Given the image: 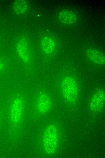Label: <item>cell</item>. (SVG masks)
Segmentation results:
<instances>
[{
    "label": "cell",
    "instance_id": "6",
    "mask_svg": "<svg viewBox=\"0 0 105 158\" xmlns=\"http://www.w3.org/2000/svg\"><path fill=\"white\" fill-rule=\"evenodd\" d=\"M17 53L21 59L27 62L29 59L28 50L27 42L24 39H21L16 45Z\"/></svg>",
    "mask_w": 105,
    "mask_h": 158
},
{
    "label": "cell",
    "instance_id": "7",
    "mask_svg": "<svg viewBox=\"0 0 105 158\" xmlns=\"http://www.w3.org/2000/svg\"><path fill=\"white\" fill-rule=\"evenodd\" d=\"M87 54L89 58L93 62L98 64L105 63V57L101 53L92 49L87 50Z\"/></svg>",
    "mask_w": 105,
    "mask_h": 158
},
{
    "label": "cell",
    "instance_id": "4",
    "mask_svg": "<svg viewBox=\"0 0 105 158\" xmlns=\"http://www.w3.org/2000/svg\"><path fill=\"white\" fill-rule=\"evenodd\" d=\"M105 102V92L102 89L97 91L93 96L90 103L89 107L94 112L100 111Z\"/></svg>",
    "mask_w": 105,
    "mask_h": 158
},
{
    "label": "cell",
    "instance_id": "5",
    "mask_svg": "<svg viewBox=\"0 0 105 158\" xmlns=\"http://www.w3.org/2000/svg\"><path fill=\"white\" fill-rule=\"evenodd\" d=\"M51 102L49 97L46 94L42 93L38 96L36 106L37 111L41 113L48 112L51 106Z\"/></svg>",
    "mask_w": 105,
    "mask_h": 158
},
{
    "label": "cell",
    "instance_id": "9",
    "mask_svg": "<svg viewBox=\"0 0 105 158\" xmlns=\"http://www.w3.org/2000/svg\"><path fill=\"white\" fill-rule=\"evenodd\" d=\"M41 45L44 52L46 54H50L54 50L56 45L54 41L52 39L46 36L43 39Z\"/></svg>",
    "mask_w": 105,
    "mask_h": 158
},
{
    "label": "cell",
    "instance_id": "10",
    "mask_svg": "<svg viewBox=\"0 0 105 158\" xmlns=\"http://www.w3.org/2000/svg\"><path fill=\"white\" fill-rule=\"evenodd\" d=\"M13 8L16 14H22L25 12L27 9V3L25 0H16L14 3Z\"/></svg>",
    "mask_w": 105,
    "mask_h": 158
},
{
    "label": "cell",
    "instance_id": "1",
    "mask_svg": "<svg viewBox=\"0 0 105 158\" xmlns=\"http://www.w3.org/2000/svg\"><path fill=\"white\" fill-rule=\"evenodd\" d=\"M44 150L47 154H51L55 152L57 146L58 135L57 129L53 125L48 126L43 136Z\"/></svg>",
    "mask_w": 105,
    "mask_h": 158
},
{
    "label": "cell",
    "instance_id": "8",
    "mask_svg": "<svg viewBox=\"0 0 105 158\" xmlns=\"http://www.w3.org/2000/svg\"><path fill=\"white\" fill-rule=\"evenodd\" d=\"M59 17L60 21L67 24L74 23L76 20V15L72 12L67 10H63L61 12Z\"/></svg>",
    "mask_w": 105,
    "mask_h": 158
},
{
    "label": "cell",
    "instance_id": "11",
    "mask_svg": "<svg viewBox=\"0 0 105 158\" xmlns=\"http://www.w3.org/2000/svg\"><path fill=\"white\" fill-rule=\"evenodd\" d=\"M4 67V64L0 62V70H2L3 69Z\"/></svg>",
    "mask_w": 105,
    "mask_h": 158
},
{
    "label": "cell",
    "instance_id": "2",
    "mask_svg": "<svg viewBox=\"0 0 105 158\" xmlns=\"http://www.w3.org/2000/svg\"><path fill=\"white\" fill-rule=\"evenodd\" d=\"M62 89L63 97L67 101L72 103L76 101L78 95V88L73 78L70 77L64 78L62 83Z\"/></svg>",
    "mask_w": 105,
    "mask_h": 158
},
{
    "label": "cell",
    "instance_id": "3",
    "mask_svg": "<svg viewBox=\"0 0 105 158\" xmlns=\"http://www.w3.org/2000/svg\"><path fill=\"white\" fill-rule=\"evenodd\" d=\"M23 110L22 99L19 97L15 98L11 104L10 110V118L15 123L18 122L21 118Z\"/></svg>",
    "mask_w": 105,
    "mask_h": 158
}]
</instances>
